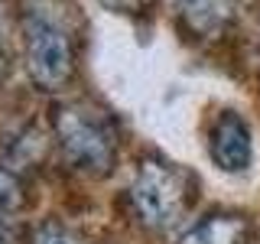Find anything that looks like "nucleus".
Returning a JSON list of instances; mask_svg holds the SVG:
<instances>
[{"label": "nucleus", "instance_id": "20e7f679", "mask_svg": "<svg viewBox=\"0 0 260 244\" xmlns=\"http://www.w3.org/2000/svg\"><path fill=\"white\" fill-rule=\"evenodd\" d=\"M208 157L221 173H244L254 163V137L238 111H221L211 120Z\"/></svg>", "mask_w": 260, "mask_h": 244}, {"label": "nucleus", "instance_id": "f257e3e1", "mask_svg": "<svg viewBox=\"0 0 260 244\" xmlns=\"http://www.w3.org/2000/svg\"><path fill=\"white\" fill-rule=\"evenodd\" d=\"M52 137L69 169L108 176L117 163V127L111 114L88 101H62L52 114Z\"/></svg>", "mask_w": 260, "mask_h": 244}, {"label": "nucleus", "instance_id": "f03ea898", "mask_svg": "<svg viewBox=\"0 0 260 244\" xmlns=\"http://www.w3.org/2000/svg\"><path fill=\"white\" fill-rule=\"evenodd\" d=\"M192 202H195V176L189 169L162 157L140 160L137 176L130 182V205L146 228L166 231V228L179 225V218L192 208Z\"/></svg>", "mask_w": 260, "mask_h": 244}, {"label": "nucleus", "instance_id": "7ed1b4c3", "mask_svg": "<svg viewBox=\"0 0 260 244\" xmlns=\"http://www.w3.org/2000/svg\"><path fill=\"white\" fill-rule=\"evenodd\" d=\"M23 59L32 85L43 92H62L75 75V43L59 16L29 10L23 20Z\"/></svg>", "mask_w": 260, "mask_h": 244}, {"label": "nucleus", "instance_id": "0eeeda50", "mask_svg": "<svg viewBox=\"0 0 260 244\" xmlns=\"http://www.w3.org/2000/svg\"><path fill=\"white\" fill-rule=\"evenodd\" d=\"M26 208V182L10 163H0V218Z\"/></svg>", "mask_w": 260, "mask_h": 244}, {"label": "nucleus", "instance_id": "39448f33", "mask_svg": "<svg viewBox=\"0 0 260 244\" xmlns=\"http://www.w3.org/2000/svg\"><path fill=\"white\" fill-rule=\"evenodd\" d=\"M254 225L241 211H211L179 234L176 244H250Z\"/></svg>", "mask_w": 260, "mask_h": 244}, {"label": "nucleus", "instance_id": "9d476101", "mask_svg": "<svg viewBox=\"0 0 260 244\" xmlns=\"http://www.w3.org/2000/svg\"><path fill=\"white\" fill-rule=\"evenodd\" d=\"M7 75V52H4V46H0V81H4Z\"/></svg>", "mask_w": 260, "mask_h": 244}, {"label": "nucleus", "instance_id": "1a4fd4ad", "mask_svg": "<svg viewBox=\"0 0 260 244\" xmlns=\"http://www.w3.org/2000/svg\"><path fill=\"white\" fill-rule=\"evenodd\" d=\"M0 244H20V234L10 225V218H0Z\"/></svg>", "mask_w": 260, "mask_h": 244}, {"label": "nucleus", "instance_id": "6e6552de", "mask_svg": "<svg viewBox=\"0 0 260 244\" xmlns=\"http://www.w3.org/2000/svg\"><path fill=\"white\" fill-rule=\"evenodd\" d=\"M32 244H81V238L69 225H62L59 218H46L32 231Z\"/></svg>", "mask_w": 260, "mask_h": 244}, {"label": "nucleus", "instance_id": "423d86ee", "mask_svg": "<svg viewBox=\"0 0 260 244\" xmlns=\"http://www.w3.org/2000/svg\"><path fill=\"white\" fill-rule=\"evenodd\" d=\"M176 13L195 36H218L234 20V0H176Z\"/></svg>", "mask_w": 260, "mask_h": 244}]
</instances>
